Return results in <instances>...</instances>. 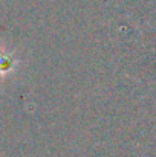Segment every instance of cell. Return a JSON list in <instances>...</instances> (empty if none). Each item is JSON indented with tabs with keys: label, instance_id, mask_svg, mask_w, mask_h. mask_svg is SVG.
I'll list each match as a JSON object with an SVG mask.
<instances>
[{
	"label": "cell",
	"instance_id": "obj_1",
	"mask_svg": "<svg viewBox=\"0 0 156 157\" xmlns=\"http://www.w3.org/2000/svg\"><path fill=\"white\" fill-rule=\"evenodd\" d=\"M14 64H15L14 58H11V56H8V55L0 56V73H8V72H11V70L14 69Z\"/></svg>",
	"mask_w": 156,
	"mask_h": 157
}]
</instances>
